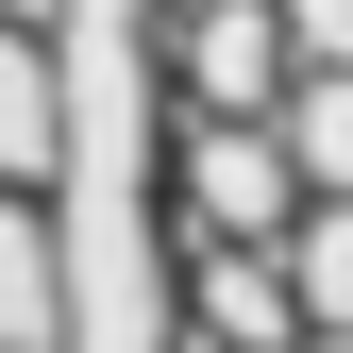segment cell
Segmentation results:
<instances>
[{"label": "cell", "instance_id": "cell-3", "mask_svg": "<svg viewBox=\"0 0 353 353\" xmlns=\"http://www.w3.org/2000/svg\"><path fill=\"white\" fill-rule=\"evenodd\" d=\"M0 353H68V219L0 185Z\"/></svg>", "mask_w": 353, "mask_h": 353}, {"label": "cell", "instance_id": "cell-6", "mask_svg": "<svg viewBox=\"0 0 353 353\" xmlns=\"http://www.w3.org/2000/svg\"><path fill=\"white\" fill-rule=\"evenodd\" d=\"M0 17H34V34H51V0H0Z\"/></svg>", "mask_w": 353, "mask_h": 353}, {"label": "cell", "instance_id": "cell-2", "mask_svg": "<svg viewBox=\"0 0 353 353\" xmlns=\"http://www.w3.org/2000/svg\"><path fill=\"white\" fill-rule=\"evenodd\" d=\"M168 202H185V236H286V152H270V118H185L168 135Z\"/></svg>", "mask_w": 353, "mask_h": 353}, {"label": "cell", "instance_id": "cell-1", "mask_svg": "<svg viewBox=\"0 0 353 353\" xmlns=\"http://www.w3.org/2000/svg\"><path fill=\"white\" fill-rule=\"evenodd\" d=\"M152 68L185 84V118H270V101H286V34H270V0H168Z\"/></svg>", "mask_w": 353, "mask_h": 353}, {"label": "cell", "instance_id": "cell-5", "mask_svg": "<svg viewBox=\"0 0 353 353\" xmlns=\"http://www.w3.org/2000/svg\"><path fill=\"white\" fill-rule=\"evenodd\" d=\"M270 152H286V185H303V202H353V68H286Z\"/></svg>", "mask_w": 353, "mask_h": 353}, {"label": "cell", "instance_id": "cell-4", "mask_svg": "<svg viewBox=\"0 0 353 353\" xmlns=\"http://www.w3.org/2000/svg\"><path fill=\"white\" fill-rule=\"evenodd\" d=\"M0 185H34V202L68 185V84H51L34 17H0Z\"/></svg>", "mask_w": 353, "mask_h": 353}]
</instances>
